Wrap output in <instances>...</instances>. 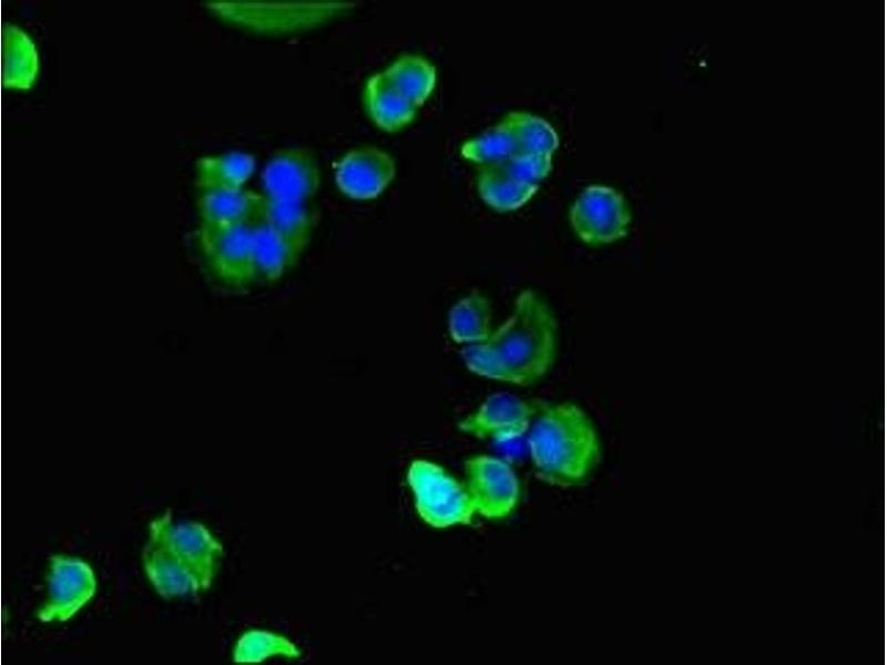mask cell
I'll use <instances>...</instances> for the list:
<instances>
[{"instance_id": "cell-1", "label": "cell", "mask_w": 887, "mask_h": 665, "mask_svg": "<svg viewBox=\"0 0 887 665\" xmlns=\"http://www.w3.org/2000/svg\"><path fill=\"white\" fill-rule=\"evenodd\" d=\"M557 321L533 291H521L511 316L483 342L467 345V368L486 378L528 386L543 377L554 360Z\"/></svg>"}, {"instance_id": "cell-2", "label": "cell", "mask_w": 887, "mask_h": 665, "mask_svg": "<svg viewBox=\"0 0 887 665\" xmlns=\"http://www.w3.org/2000/svg\"><path fill=\"white\" fill-rule=\"evenodd\" d=\"M528 443L537 475L561 487L583 482L600 457L593 423L570 402L546 407L530 429Z\"/></svg>"}, {"instance_id": "cell-3", "label": "cell", "mask_w": 887, "mask_h": 665, "mask_svg": "<svg viewBox=\"0 0 887 665\" xmlns=\"http://www.w3.org/2000/svg\"><path fill=\"white\" fill-rule=\"evenodd\" d=\"M407 479L415 495L417 512L426 523L442 529L471 522L475 509L466 488L441 467L426 460H415Z\"/></svg>"}, {"instance_id": "cell-4", "label": "cell", "mask_w": 887, "mask_h": 665, "mask_svg": "<svg viewBox=\"0 0 887 665\" xmlns=\"http://www.w3.org/2000/svg\"><path fill=\"white\" fill-rule=\"evenodd\" d=\"M569 218L578 237L589 245L621 239L631 222L623 196L603 185L587 187L571 206Z\"/></svg>"}, {"instance_id": "cell-5", "label": "cell", "mask_w": 887, "mask_h": 665, "mask_svg": "<svg viewBox=\"0 0 887 665\" xmlns=\"http://www.w3.org/2000/svg\"><path fill=\"white\" fill-rule=\"evenodd\" d=\"M150 534L164 542L185 564L201 591L213 581L223 555L222 544L201 523H174L166 511L150 524Z\"/></svg>"}, {"instance_id": "cell-6", "label": "cell", "mask_w": 887, "mask_h": 665, "mask_svg": "<svg viewBox=\"0 0 887 665\" xmlns=\"http://www.w3.org/2000/svg\"><path fill=\"white\" fill-rule=\"evenodd\" d=\"M467 485L475 512L487 519H502L516 508L519 481L511 466L502 459L476 456L465 462Z\"/></svg>"}, {"instance_id": "cell-7", "label": "cell", "mask_w": 887, "mask_h": 665, "mask_svg": "<svg viewBox=\"0 0 887 665\" xmlns=\"http://www.w3.org/2000/svg\"><path fill=\"white\" fill-rule=\"evenodd\" d=\"M198 239L210 267L223 283L242 286L254 279L248 225L200 226Z\"/></svg>"}, {"instance_id": "cell-8", "label": "cell", "mask_w": 887, "mask_h": 665, "mask_svg": "<svg viewBox=\"0 0 887 665\" xmlns=\"http://www.w3.org/2000/svg\"><path fill=\"white\" fill-rule=\"evenodd\" d=\"M95 590V576L86 562L60 554L51 556L49 597L38 613L39 620H69L91 600Z\"/></svg>"}, {"instance_id": "cell-9", "label": "cell", "mask_w": 887, "mask_h": 665, "mask_svg": "<svg viewBox=\"0 0 887 665\" xmlns=\"http://www.w3.org/2000/svg\"><path fill=\"white\" fill-rule=\"evenodd\" d=\"M396 163L386 151L367 145L348 151L335 164L338 190L353 200L379 196L396 176Z\"/></svg>"}, {"instance_id": "cell-10", "label": "cell", "mask_w": 887, "mask_h": 665, "mask_svg": "<svg viewBox=\"0 0 887 665\" xmlns=\"http://www.w3.org/2000/svg\"><path fill=\"white\" fill-rule=\"evenodd\" d=\"M266 197L304 202L320 185V171L315 156L305 149H288L272 157L262 171Z\"/></svg>"}, {"instance_id": "cell-11", "label": "cell", "mask_w": 887, "mask_h": 665, "mask_svg": "<svg viewBox=\"0 0 887 665\" xmlns=\"http://www.w3.org/2000/svg\"><path fill=\"white\" fill-rule=\"evenodd\" d=\"M534 409L527 401L507 393L490 396L472 415L461 420L459 429L482 439L507 441L521 437L529 428Z\"/></svg>"}, {"instance_id": "cell-12", "label": "cell", "mask_w": 887, "mask_h": 665, "mask_svg": "<svg viewBox=\"0 0 887 665\" xmlns=\"http://www.w3.org/2000/svg\"><path fill=\"white\" fill-rule=\"evenodd\" d=\"M265 201V196L243 188L202 192L197 202L200 226H251L264 218Z\"/></svg>"}, {"instance_id": "cell-13", "label": "cell", "mask_w": 887, "mask_h": 665, "mask_svg": "<svg viewBox=\"0 0 887 665\" xmlns=\"http://www.w3.org/2000/svg\"><path fill=\"white\" fill-rule=\"evenodd\" d=\"M145 573L164 598L201 592L200 585L179 556L160 539L150 534L143 550Z\"/></svg>"}, {"instance_id": "cell-14", "label": "cell", "mask_w": 887, "mask_h": 665, "mask_svg": "<svg viewBox=\"0 0 887 665\" xmlns=\"http://www.w3.org/2000/svg\"><path fill=\"white\" fill-rule=\"evenodd\" d=\"M364 96L370 119L386 132L404 129L416 115L417 108L394 86L384 71L367 80Z\"/></svg>"}, {"instance_id": "cell-15", "label": "cell", "mask_w": 887, "mask_h": 665, "mask_svg": "<svg viewBox=\"0 0 887 665\" xmlns=\"http://www.w3.org/2000/svg\"><path fill=\"white\" fill-rule=\"evenodd\" d=\"M2 82L12 89H29L39 72V54L32 38L20 27L2 29Z\"/></svg>"}, {"instance_id": "cell-16", "label": "cell", "mask_w": 887, "mask_h": 665, "mask_svg": "<svg viewBox=\"0 0 887 665\" xmlns=\"http://www.w3.org/2000/svg\"><path fill=\"white\" fill-rule=\"evenodd\" d=\"M255 157L246 152H228L201 157L196 183L205 191L241 190L255 171Z\"/></svg>"}, {"instance_id": "cell-17", "label": "cell", "mask_w": 887, "mask_h": 665, "mask_svg": "<svg viewBox=\"0 0 887 665\" xmlns=\"http://www.w3.org/2000/svg\"><path fill=\"white\" fill-rule=\"evenodd\" d=\"M264 219L282 239L294 263L308 244L313 228L305 203L266 197Z\"/></svg>"}, {"instance_id": "cell-18", "label": "cell", "mask_w": 887, "mask_h": 665, "mask_svg": "<svg viewBox=\"0 0 887 665\" xmlns=\"http://www.w3.org/2000/svg\"><path fill=\"white\" fill-rule=\"evenodd\" d=\"M492 309L489 299L478 291L456 303L448 316V329L457 344L483 342L490 334Z\"/></svg>"}, {"instance_id": "cell-19", "label": "cell", "mask_w": 887, "mask_h": 665, "mask_svg": "<svg viewBox=\"0 0 887 665\" xmlns=\"http://www.w3.org/2000/svg\"><path fill=\"white\" fill-rule=\"evenodd\" d=\"M538 187L539 184L509 175L498 164L485 166L478 176L481 198L498 212L520 208L536 194Z\"/></svg>"}, {"instance_id": "cell-20", "label": "cell", "mask_w": 887, "mask_h": 665, "mask_svg": "<svg viewBox=\"0 0 887 665\" xmlns=\"http://www.w3.org/2000/svg\"><path fill=\"white\" fill-rule=\"evenodd\" d=\"M249 227L254 279L275 282L293 264L289 252L264 218Z\"/></svg>"}, {"instance_id": "cell-21", "label": "cell", "mask_w": 887, "mask_h": 665, "mask_svg": "<svg viewBox=\"0 0 887 665\" xmlns=\"http://www.w3.org/2000/svg\"><path fill=\"white\" fill-rule=\"evenodd\" d=\"M384 72L394 86L417 109L426 102L436 85L435 66L419 55H402Z\"/></svg>"}, {"instance_id": "cell-22", "label": "cell", "mask_w": 887, "mask_h": 665, "mask_svg": "<svg viewBox=\"0 0 887 665\" xmlns=\"http://www.w3.org/2000/svg\"><path fill=\"white\" fill-rule=\"evenodd\" d=\"M502 124L513 139L514 153L552 155L559 146V139L553 127L537 115L511 112Z\"/></svg>"}, {"instance_id": "cell-23", "label": "cell", "mask_w": 887, "mask_h": 665, "mask_svg": "<svg viewBox=\"0 0 887 665\" xmlns=\"http://www.w3.org/2000/svg\"><path fill=\"white\" fill-rule=\"evenodd\" d=\"M274 655L297 658L300 652L282 635L253 630L241 636L234 648L233 658L236 663H257Z\"/></svg>"}, {"instance_id": "cell-24", "label": "cell", "mask_w": 887, "mask_h": 665, "mask_svg": "<svg viewBox=\"0 0 887 665\" xmlns=\"http://www.w3.org/2000/svg\"><path fill=\"white\" fill-rule=\"evenodd\" d=\"M514 152L513 139L502 122L461 146L465 158L485 166L503 162Z\"/></svg>"}, {"instance_id": "cell-25", "label": "cell", "mask_w": 887, "mask_h": 665, "mask_svg": "<svg viewBox=\"0 0 887 665\" xmlns=\"http://www.w3.org/2000/svg\"><path fill=\"white\" fill-rule=\"evenodd\" d=\"M551 155L514 153L506 161L497 164L518 180L539 184L551 171Z\"/></svg>"}]
</instances>
